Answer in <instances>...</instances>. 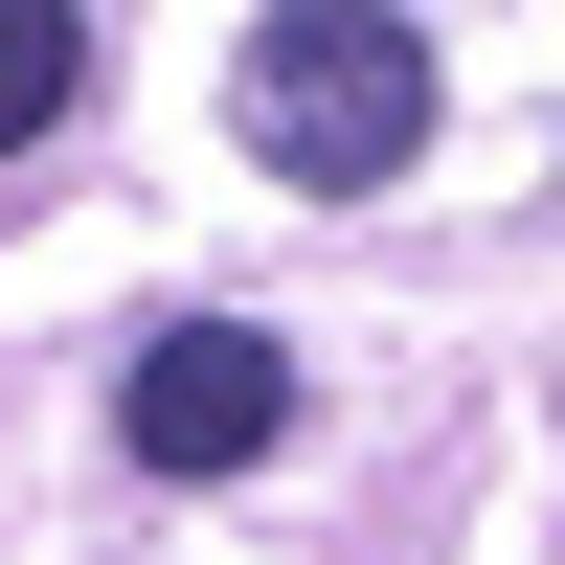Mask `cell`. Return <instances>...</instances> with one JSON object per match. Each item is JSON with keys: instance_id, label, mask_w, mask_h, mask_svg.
Instances as JSON below:
<instances>
[{"instance_id": "6da1fadb", "label": "cell", "mask_w": 565, "mask_h": 565, "mask_svg": "<svg viewBox=\"0 0 565 565\" xmlns=\"http://www.w3.org/2000/svg\"><path fill=\"white\" fill-rule=\"evenodd\" d=\"M226 114H249V159L295 181V204H385L407 136H430V23H385V0H295V23H249Z\"/></svg>"}, {"instance_id": "7a4b0ae2", "label": "cell", "mask_w": 565, "mask_h": 565, "mask_svg": "<svg viewBox=\"0 0 565 565\" xmlns=\"http://www.w3.org/2000/svg\"><path fill=\"white\" fill-rule=\"evenodd\" d=\"M114 430H136V476H249V452L295 430L271 317H159V340H136V385H114Z\"/></svg>"}, {"instance_id": "3957f363", "label": "cell", "mask_w": 565, "mask_h": 565, "mask_svg": "<svg viewBox=\"0 0 565 565\" xmlns=\"http://www.w3.org/2000/svg\"><path fill=\"white\" fill-rule=\"evenodd\" d=\"M68 90H90V23H68V0H0V159L68 136Z\"/></svg>"}]
</instances>
